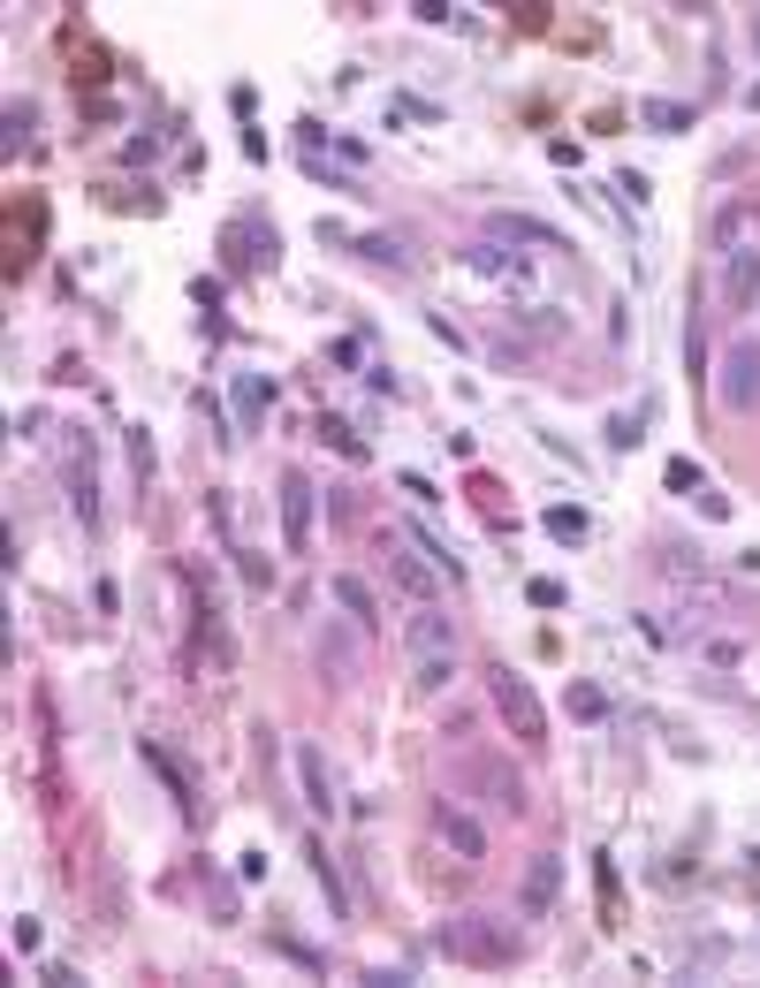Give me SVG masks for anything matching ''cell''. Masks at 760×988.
<instances>
[{"label": "cell", "mask_w": 760, "mask_h": 988, "mask_svg": "<svg viewBox=\"0 0 760 988\" xmlns=\"http://www.w3.org/2000/svg\"><path fill=\"white\" fill-rule=\"evenodd\" d=\"M433 943L457 966H517V950H525L517 921H494V913H457V921L433 927Z\"/></svg>", "instance_id": "6da1fadb"}, {"label": "cell", "mask_w": 760, "mask_h": 988, "mask_svg": "<svg viewBox=\"0 0 760 988\" xmlns=\"http://www.w3.org/2000/svg\"><path fill=\"white\" fill-rule=\"evenodd\" d=\"M404 647H411V692H441L457 677V616H441L426 601L411 616V631H404Z\"/></svg>", "instance_id": "7a4b0ae2"}, {"label": "cell", "mask_w": 760, "mask_h": 988, "mask_svg": "<svg viewBox=\"0 0 760 988\" xmlns=\"http://www.w3.org/2000/svg\"><path fill=\"white\" fill-rule=\"evenodd\" d=\"M722 411H760V334H738L722 350V373H715Z\"/></svg>", "instance_id": "3957f363"}, {"label": "cell", "mask_w": 760, "mask_h": 988, "mask_svg": "<svg viewBox=\"0 0 760 988\" xmlns=\"http://www.w3.org/2000/svg\"><path fill=\"white\" fill-rule=\"evenodd\" d=\"M486 684H494V708H502V723L517 730L525 745H540V737H548V715H540V700H533V684H525L517 669H486Z\"/></svg>", "instance_id": "277c9868"}, {"label": "cell", "mask_w": 760, "mask_h": 988, "mask_svg": "<svg viewBox=\"0 0 760 988\" xmlns=\"http://www.w3.org/2000/svg\"><path fill=\"white\" fill-rule=\"evenodd\" d=\"M312 502H320V487L304 471H281V548L289 555H312Z\"/></svg>", "instance_id": "5b68a950"}, {"label": "cell", "mask_w": 760, "mask_h": 988, "mask_svg": "<svg viewBox=\"0 0 760 988\" xmlns=\"http://www.w3.org/2000/svg\"><path fill=\"white\" fill-rule=\"evenodd\" d=\"M464 784L480 790L494 814H525V776L510 768V761H494V753H480V761H464Z\"/></svg>", "instance_id": "8992f818"}, {"label": "cell", "mask_w": 760, "mask_h": 988, "mask_svg": "<svg viewBox=\"0 0 760 988\" xmlns=\"http://www.w3.org/2000/svg\"><path fill=\"white\" fill-rule=\"evenodd\" d=\"M555 897H563V859H555V852L525 859V882H517V921H548Z\"/></svg>", "instance_id": "52a82bcc"}, {"label": "cell", "mask_w": 760, "mask_h": 988, "mask_svg": "<svg viewBox=\"0 0 760 988\" xmlns=\"http://www.w3.org/2000/svg\"><path fill=\"white\" fill-rule=\"evenodd\" d=\"M760 305V244L722 252V312H753Z\"/></svg>", "instance_id": "ba28073f"}, {"label": "cell", "mask_w": 760, "mask_h": 988, "mask_svg": "<svg viewBox=\"0 0 760 988\" xmlns=\"http://www.w3.org/2000/svg\"><path fill=\"white\" fill-rule=\"evenodd\" d=\"M221 244H228V259L244 266V274L275 266V252H281V236L267 229V221H251V213H244V221H228V229H221Z\"/></svg>", "instance_id": "9c48e42d"}, {"label": "cell", "mask_w": 760, "mask_h": 988, "mask_svg": "<svg viewBox=\"0 0 760 988\" xmlns=\"http://www.w3.org/2000/svg\"><path fill=\"white\" fill-rule=\"evenodd\" d=\"M433 837H441L449 852L464 859V867H472V859H486V829L472 821V814H464V806H449V798L433 806Z\"/></svg>", "instance_id": "30bf717a"}, {"label": "cell", "mask_w": 760, "mask_h": 988, "mask_svg": "<svg viewBox=\"0 0 760 988\" xmlns=\"http://www.w3.org/2000/svg\"><path fill=\"white\" fill-rule=\"evenodd\" d=\"M388 578H396L404 593H418V601H433V593H441V571H433V563H418L404 532H388Z\"/></svg>", "instance_id": "8fae6325"}, {"label": "cell", "mask_w": 760, "mask_h": 988, "mask_svg": "<svg viewBox=\"0 0 760 988\" xmlns=\"http://www.w3.org/2000/svg\"><path fill=\"white\" fill-rule=\"evenodd\" d=\"M464 266H480V274H494V281H510V289H525V281H533V259L502 252L494 236H486V244H464Z\"/></svg>", "instance_id": "7c38bea8"}, {"label": "cell", "mask_w": 760, "mask_h": 988, "mask_svg": "<svg viewBox=\"0 0 760 988\" xmlns=\"http://www.w3.org/2000/svg\"><path fill=\"white\" fill-rule=\"evenodd\" d=\"M297 784H304L312 814H335V784H328V753L320 745H297Z\"/></svg>", "instance_id": "4fadbf2b"}, {"label": "cell", "mask_w": 760, "mask_h": 988, "mask_svg": "<svg viewBox=\"0 0 760 988\" xmlns=\"http://www.w3.org/2000/svg\"><path fill=\"white\" fill-rule=\"evenodd\" d=\"M267 403H275V381H267V373H236V426H244V434L267 426Z\"/></svg>", "instance_id": "5bb4252c"}, {"label": "cell", "mask_w": 760, "mask_h": 988, "mask_svg": "<svg viewBox=\"0 0 760 988\" xmlns=\"http://www.w3.org/2000/svg\"><path fill=\"white\" fill-rule=\"evenodd\" d=\"M486 229H494V244H540V252H563V236L540 229V221H525V213H494Z\"/></svg>", "instance_id": "9a60e30c"}, {"label": "cell", "mask_w": 760, "mask_h": 988, "mask_svg": "<svg viewBox=\"0 0 760 988\" xmlns=\"http://www.w3.org/2000/svg\"><path fill=\"white\" fill-rule=\"evenodd\" d=\"M639 123H646V130H662V137H685L699 115H692V107H677V99H639Z\"/></svg>", "instance_id": "2e32d148"}, {"label": "cell", "mask_w": 760, "mask_h": 988, "mask_svg": "<svg viewBox=\"0 0 760 988\" xmlns=\"http://www.w3.org/2000/svg\"><path fill=\"white\" fill-rule=\"evenodd\" d=\"M396 532H404V540H411L418 555H426V563H433V571H441V578H464V563H457V555H449V548H441V540H433V532L418 525V518H404V525H396Z\"/></svg>", "instance_id": "e0dca14e"}, {"label": "cell", "mask_w": 760, "mask_h": 988, "mask_svg": "<svg viewBox=\"0 0 760 988\" xmlns=\"http://www.w3.org/2000/svg\"><path fill=\"white\" fill-rule=\"evenodd\" d=\"M335 601L350 608V624H381V616H373V586H365L357 571H335Z\"/></svg>", "instance_id": "ac0fdd59"}, {"label": "cell", "mask_w": 760, "mask_h": 988, "mask_svg": "<svg viewBox=\"0 0 760 988\" xmlns=\"http://www.w3.org/2000/svg\"><path fill=\"white\" fill-rule=\"evenodd\" d=\"M320 669H328V684H357V647L328 631V639H320Z\"/></svg>", "instance_id": "d6986e66"}, {"label": "cell", "mask_w": 760, "mask_h": 988, "mask_svg": "<svg viewBox=\"0 0 760 988\" xmlns=\"http://www.w3.org/2000/svg\"><path fill=\"white\" fill-rule=\"evenodd\" d=\"M563 708H570L578 723H601V715H609V692H601V684H578V677H570V692H563Z\"/></svg>", "instance_id": "ffe728a7"}, {"label": "cell", "mask_w": 760, "mask_h": 988, "mask_svg": "<svg viewBox=\"0 0 760 988\" xmlns=\"http://www.w3.org/2000/svg\"><path fill=\"white\" fill-rule=\"evenodd\" d=\"M357 252H365L373 266H388V274H411V252H404L396 236H357Z\"/></svg>", "instance_id": "44dd1931"}, {"label": "cell", "mask_w": 760, "mask_h": 988, "mask_svg": "<svg viewBox=\"0 0 760 988\" xmlns=\"http://www.w3.org/2000/svg\"><path fill=\"white\" fill-rule=\"evenodd\" d=\"M586 532H593V525H586V510H570V502H555V510H548V540H563V548H578Z\"/></svg>", "instance_id": "7402d4cb"}, {"label": "cell", "mask_w": 760, "mask_h": 988, "mask_svg": "<svg viewBox=\"0 0 760 988\" xmlns=\"http://www.w3.org/2000/svg\"><path fill=\"white\" fill-rule=\"evenodd\" d=\"M304 859H312V874H320V890H328V905L343 913V882H335V859H328V844H304Z\"/></svg>", "instance_id": "603a6c76"}, {"label": "cell", "mask_w": 760, "mask_h": 988, "mask_svg": "<svg viewBox=\"0 0 760 988\" xmlns=\"http://www.w3.org/2000/svg\"><path fill=\"white\" fill-rule=\"evenodd\" d=\"M617 198L631 205V213H646V198H654V183H646L639 168H617Z\"/></svg>", "instance_id": "cb8c5ba5"}, {"label": "cell", "mask_w": 760, "mask_h": 988, "mask_svg": "<svg viewBox=\"0 0 760 988\" xmlns=\"http://www.w3.org/2000/svg\"><path fill=\"white\" fill-rule=\"evenodd\" d=\"M39 123V107L31 99H8V152H23V130Z\"/></svg>", "instance_id": "d4e9b609"}, {"label": "cell", "mask_w": 760, "mask_h": 988, "mask_svg": "<svg viewBox=\"0 0 760 988\" xmlns=\"http://www.w3.org/2000/svg\"><path fill=\"white\" fill-rule=\"evenodd\" d=\"M320 442H328V449H343V457H365V442L350 434L343 418H320Z\"/></svg>", "instance_id": "484cf974"}, {"label": "cell", "mask_w": 760, "mask_h": 988, "mask_svg": "<svg viewBox=\"0 0 760 988\" xmlns=\"http://www.w3.org/2000/svg\"><path fill=\"white\" fill-rule=\"evenodd\" d=\"M639 426H646V411H617V418H609V449H631Z\"/></svg>", "instance_id": "4316f807"}, {"label": "cell", "mask_w": 760, "mask_h": 988, "mask_svg": "<svg viewBox=\"0 0 760 988\" xmlns=\"http://www.w3.org/2000/svg\"><path fill=\"white\" fill-rule=\"evenodd\" d=\"M685 358H692V381L707 373V334H699V297H692V328H685Z\"/></svg>", "instance_id": "83f0119b"}, {"label": "cell", "mask_w": 760, "mask_h": 988, "mask_svg": "<svg viewBox=\"0 0 760 988\" xmlns=\"http://www.w3.org/2000/svg\"><path fill=\"white\" fill-rule=\"evenodd\" d=\"M738 229H746V205H722V213H715V244L738 252Z\"/></svg>", "instance_id": "f1b7e54d"}, {"label": "cell", "mask_w": 760, "mask_h": 988, "mask_svg": "<svg viewBox=\"0 0 760 988\" xmlns=\"http://www.w3.org/2000/svg\"><path fill=\"white\" fill-rule=\"evenodd\" d=\"M662 479H670L677 495H699V487H707V479H699V464H692V457H670V471H662Z\"/></svg>", "instance_id": "f546056e"}, {"label": "cell", "mask_w": 760, "mask_h": 988, "mask_svg": "<svg viewBox=\"0 0 760 988\" xmlns=\"http://www.w3.org/2000/svg\"><path fill=\"white\" fill-rule=\"evenodd\" d=\"M699 655L715 661V669H738V661H746V647H738V639H699Z\"/></svg>", "instance_id": "4dcf8cb0"}, {"label": "cell", "mask_w": 760, "mask_h": 988, "mask_svg": "<svg viewBox=\"0 0 760 988\" xmlns=\"http://www.w3.org/2000/svg\"><path fill=\"white\" fill-rule=\"evenodd\" d=\"M8 943H15V950H39V943H46V927H39V921H31V913H23V921L8 927Z\"/></svg>", "instance_id": "1f68e13d"}, {"label": "cell", "mask_w": 760, "mask_h": 988, "mask_svg": "<svg viewBox=\"0 0 760 988\" xmlns=\"http://www.w3.org/2000/svg\"><path fill=\"white\" fill-rule=\"evenodd\" d=\"M692 502H699V518H730V495H715V487H699Z\"/></svg>", "instance_id": "d6a6232c"}, {"label": "cell", "mask_w": 760, "mask_h": 988, "mask_svg": "<svg viewBox=\"0 0 760 988\" xmlns=\"http://www.w3.org/2000/svg\"><path fill=\"white\" fill-rule=\"evenodd\" d=\"M525 593H533V608H563V586H555V578H533Z\"/></svg>", "instance_id": "836d02e7"}, {"label": "cell", "mask_w": 760, "mask_h": 988, "mask_svg": "<svg viewBox=\"0 0 760 988\" xmlns=\"http://www.w3.org/2000/svg\"><path fill=\"white\" fill-rule=\"evenodd\" d=\"M130 464H138V479H152V442L144 434H130Z\"/></svg>", "instance_id": "e575fe53"}, {"label": "cell", "mask_w": 760, "mask_h": 988, "mask_svg": "<svg viewBox=\"0 0 760 988\" xmlns=\"http://www.w3.org/2000/svg\"><path fill=\"white\" fill-rule=\"evenodd\" d=\"M746 107H753V115H760V84H753V92H746Z\"/></svg>", "instance_id": "d590c367"}, {"label": "cell", "mask_w": 760, "mask_h": 988, "mask_svg": "<svg viewBox=\"0 0 760 988\" xmlns=\"http://www.w3.org/2000/svg\"><path fill=\"white\" fill-rule=\"evenodd\" d=\"M746 859H753V882H760V852H746Z\"/></svg>", "instance_id": "8d00e7d4"}, {"label": "cell", "mask_w": 760, "mask_h": 988, "mask_svg": "<svg viewBox=\"0 0 760 988\" xmlns=\"http://www.w3.org/2000/svg\"><path fill=\"white\" fill-rule=\"evenodd\" d=\"M753 46H760V23H753Z\"/></svg>", "instance_id": "74e56055"}]
</instances>
